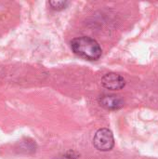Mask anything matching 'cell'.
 <instances>
[{"label":"cell","instance_id":"obj_2","mask_svg":"<svg viewBox=\"0 0 158 159\" xmlns=\"http://www.w3.org/2000/svg\"><path fill=\"white\" fill-rule=\"evenodd\" d=\"M93 144L99 151H111L115 145V139L112 131L108 129H100L94 135Z\"/></svg>","mask_w":158,"mask_h":159},{"label":"cell","instance_id":"obj_4","mask_svg":"<svg viewBox=\"0 0 158 159\" xmlns=\"http://www.w3.org/2000/svg\"><path fill=\"white\" fill-rule=\"evenodd\" d=\"M99 102L108 110H117L124 106V101L116 95H102L99 98Z\"/></svg>","mask_w":158,"mask_h":159},{"label":"cell","instance_id":"obj_3","mask_svg":"<svg viewBox=\"0 0 158 159\" xmlns=\"http://www.w3.org/2000/svg\"><path fill=\"white\" fill-rule=\"evenodd\" d=\"M102 86L110 90H118L125 87L126 81L123 76L115 73H108L102 78Z\"/></svg>","mask_w":158,"mask_h":159},{"label":"cell","instance_id":"obj_1","mask_svg":"<svg viewBox=\"0 0 158 159\" xmlns=\"http://www.w3.org/2000/svg\"><path fill=\"white\" fill-rule=\"evenodd\" d=\"M71 48L76 55L89 61L98 60L102 53L99 43L88 36H81L73 39Z\"/></svg>","mask_w":158,"mask_h":159},{"label":"cell","instance_id":"obj_5","mask_svg":"<svg viewBox=\"0 0 158 159\" xmlns=\"http://www.w3.org/2000/svg\"><path fill=\"white\" fill-rule=\"evenodd\" d=\"M68 4H69V2H67V1H50L49 2L50 7L55 10L63 9L68 6Z\"/></svg>","mask_w":158,"mask_h":159}]
</instances>
